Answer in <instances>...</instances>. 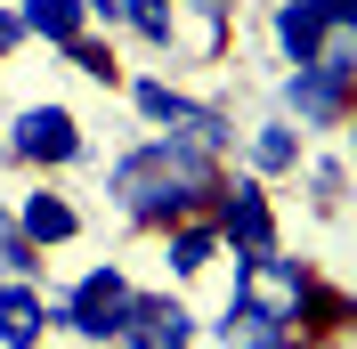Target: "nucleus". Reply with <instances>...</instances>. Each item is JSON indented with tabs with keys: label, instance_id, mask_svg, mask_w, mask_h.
<instances>
[{
	"label": "nucleus",
	"instance_id": "obj_1",
	"mask_svg": "<svg viewBox=\"0 0 357 349\" xmlns=\"http://www.w3.org/2000/svg\"><path fill=\"white\" fill-rule=\"evenodd\" d=\"M195 195H211V163H203V147L187 131L155 138V147H130L122 163H114V203H122L130 219H171Z\"/></svg>",
	"mask_w": 357,
	"mask_h": 349
},
{
	"label": "nucleus",
	"instance_id": "obj_2",
	"mask_svg": "<svg viewBox=\"0 0 357 349\" xmlns=\"http://www.w3.org/2000/svg\"><path fill=\"white\" fill-rule=\"evenodd\" d=\"M130 284H122V268H89L82 284H73V301L57 309V325H73L82 341H122V325H130Z\"/></svg>",
	"mask_w": 357,
	"mask_h": 349
},
{
	"label": "nucleus",
	"instance_id": "obj_3",
	"mask_svg": "<svg viewBox=\"0 0 357 349\" xmlns=\"http://www.w3.org/2000/svg\"><path fill=\"white\" fill-rule=\"evenodd\" d=\"M8 154H24V163H73V154H82V122H73L66 106H24Z\"/></svg>",
	"mask_w": 357,
	"mask_h": 349
},
{
	"label": "nucleus",
	"instance_id": "obj_4",
	"mask_svg": "<svg viewBox=\"0 0 357 349\" xmlns=\"http://www.w3.org/2000/svg\"><path fill=\"white\" fill-rule=\"evenodd\" d=\"M220 236L236 244V252H244V260H260V252H276V219H268V195L260 187H236V195L220 203Z\"/></svg>",
	"mask_w": 357,
	"mask_h": 349
},
{
	"label": "nucleus",
	"instance_id": "obj_5",
	"mask_svg": "<svg viewBox=\"0 0 357 349\" xmlns=\"http://www.w3.org/2000/svg\"><path fill=\"white\" fill-rule=\"evenodd\" d=\"M284 98H292V114L309 122V131H325V122H341V98H349V73H333V66H301L284 82Z\"/></svg>",
	"mask_w": 357,
	"mask_h": 349
},
{
	"label": "nucleus",
	"instance_id": "obj_6",
	"mask_svg": "<svg viewBox=\"0 0 357 349\" xmlns=\"http://www.w3.org/2000/svg\"><path fill=\"white\" fill-rule=\"evenodd\" d=\"M130 349H187L195 341V317L178 301H130V325H122Z\"/></svg>",
	"mask_w": 357,
	"mask_h": 349
},
{
	"label": "nucleus",
	"instance_id": "obj_7",
	"mask_svg": "<svg viewBox=\"0 0 357 349\" xmlns=\"http://www.w3.org/2000/svg\"><path fill=\"white\" fill-rule=\"evenodd\" d=\"M325 33H333V17H325L317 0H276V41H284V57H292V66H317Z\"/></svg>",
	"mask_w": 357,
	"mask_h": 349
},
{
	"label": "nucleus",
	"instance_id": "obj_8",
	"mask_svg": "<svg viewBox=\"0 0 357 349\" xmlns=\"http://www.w3.org/2000/svg\"><path fill=\"white\" fill-rule=\"evenodd\" d=\"M41 333H49L41 292H33V284H17V276H0V341H8V349H33Z\"/></svg>",
	"mask_w": 357,
	"mask_h": 349
},
{
	"label": "nucleus",
	"instance_id": "obj_9",
	"mask_svg": "<svg viewBox=\"0 0 357 349\" xmlns=\"http://www.w3.org/2000/svg\"><path fill=\"white\" fill-rule=\"evenodd\" d=\"M17 17H24V33H41V41L66 49V41H82V17H89V8H82V0H24Z\"/></svg>",
	"mask_w": 357,
	"mask_h": 349
},
{
	"label": "nucleus",
	"instance_id": "obj_10",
	"mask_svg": "<svg viewBox=\"0 0 357 349\" xmlns=\"http://www.w3.org/2000/svg\"><path fill=\"white\" fill-rule=\"evenodd\" d=\"M17 228H24L33 244H66L73 228H82V219H73V211H66L57 195H33V203H24V219H17Z\"/></svg>",
	"mask_w": 357,
	"mask_h": 349
},
{
	"label": "nucleus",
	"instance_id": "obj_11",
	"mask_svg": "<svg viewBox=\"0 0 357 349\" xmlns=\"http://www.w3.org/2000/svg\"><path fill=\"white\" fill-rule=\"evenodd\" d=\"M252 163H260V171H292V163H301L292 122H260V131H252Z\"/></svg>",
	"mask_w": 357,
	"mask_h": 349
},
{
	"label": "nucleus",
	"instance_id": "obj_12",
	"mask_svg": "<svg viewBox=\"0 0 357 349\" xmlns=\"http://www.w3.org/2000/svg\"><path fill=\"white\" fill-rule=\"evenodd\" d=\"M138 114H146V122H187L195 106H187L171 82H138Z\"/></svg>",
	"mask_w": 357,
	"mask_h": 349
},
{
	"label": "nucleus",
	"instance_id": "obj_13",
	"mask_svg": "<svg viewBox=\"0 0 357 349\" xmlns=\"http://www.w3.org/2000/svg\"><path fill=\"white\" fill-rule=\"evenodd\" d=\"M211 244H220L211 228H178V236H171V268H178V276H195V268L211 260Z\"/></svg>",
	"mask_w": 357,
	"mask_h": 349
},
{
	"label": "nucleus",
	"instance_id": "obj_14",
	"mask_svg": "<svg viewBox=\"0 0 357 349\" xmlns=\"http://www.w3.org/2000/svg\"><path fill=\"white\" fill-rule=\"evenodd\" d=\"M0 268H8V276H33V236H24L8 211H0Z\"/></svg>",
	"mask_w": 357,
	"mask_h": 349
},
{
	"label": "nucleus",
	"instance_id": "obj_15",
	"mask_svg": "<svg viewBox=\"0 0 357 349\" xmlns=\"http://www.w3.org/2000/svg\"><path fill=\"white\" fill-rule=\"evenodd\" d=\"M17 41H24V17H17V8H0V57H8Z\"/></svg>",
	"mask_w": 357,
	"mask_h": 349
},
{
	"label": "nucleus",
	"instance_id": "obj_16",
	"mask_svg": "<svg viewBox=\"0 0 357 349\" xmlns=\"http://www.w3.org/2000/svg\"><path fill=\"white\" fill-rule=\"evenodd\" d=\"M195 8H211V17H220V8H227V0H195Z\"/></svg>",
	"mask_w": 357,
	"mask_h": 349
},
{
	"label": "nucleus",
	"instance_id": "obj_17",
	"mask_svg": "<svg viewBox=\"0 0 357 349\" xmlns=\"http://www.w3.org/2000/svg\"><path fill=\"white\" fill-rule=\"evenodd\" d=\"M349 154H357V122H349Z\"/></svg>",
	"mask_w": 357,
	"mask_h": 349
},
{
	"label": "nucleus",
	"instance_id": "obj_18",
	"mask_svg": "<svg viewBox=\"0 0 357 349\" xmlns=\"http://www.w3.org/2000/svg\"><path fill=\"white\" fill-rule=\"evenodd\" d=\"M0 163H8V138H0Z\"/></svg>",
	"mask_w": 357,
	"mask_h": 349
}]
</instances>
